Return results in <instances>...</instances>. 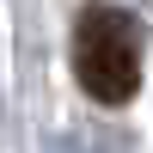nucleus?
<instances>
[{"instance_id":"f257e3e1","label":"nucleus","mask_w":153,"mask_h":153,"mask_svg":"<svg viewBox=\"0 0 153 153\" xmlns=\"http://www.w3.org/2000/svg\"><path fill=\"white\" fill-rule=\"evenodd\" d=\"M74 80L92 104H129L141 92V25L123 6H92L74 19Z\"/></svg>"}]
</instances>
